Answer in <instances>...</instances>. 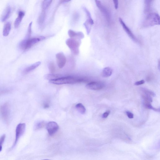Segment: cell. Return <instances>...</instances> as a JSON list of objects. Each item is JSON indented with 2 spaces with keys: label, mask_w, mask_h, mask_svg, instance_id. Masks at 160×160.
Returning a JSON list of instances; mask_svg holds the SVG:
<instances>
[{
  "label": "cell",
  "mask_w": 160,
  "mask_h": 160,
  "mask_svg": "<svg viewBox=\"0 0 160 160\" xmlns=\"http://www.w3.org/2000/svg\"><path fill=\"white\" fill-rule=\"evenodd\" d=\"M87 80L83 78H78L72 77L67 76L63 77L56 79L51 80L49 82L50 83L58 85L75 84L77 83L86 82Z\"/></svg>",
  "instance_id": "1"
},
{
  "label": "cell",
  "mask_w": 160,
  "mask_h": 160,
  "mask_svg": "<svg viewBox=\"0 0 160 160\" xmlns=\"http://www.w3.org/2000/svg\"><path fill=\"white\" fill-rule=\"evenodd\" d=\"M45 38L44 36H40L23 40L20 43L19 47L21 50L25 51L29 49L40 41L44 40Z\"/></svg>",
  "instance_id": "2"
},
{
  "label": "cell",
  "mask_w": 160,
  "mask_h": 160,
  "mask_svg": "<svg viewBox=\"0 0 160 160\" xmlns=\"http://www.w3.org/2000/svg\"><path fill=\"white\" fill-rule=\"evenodd\" d=\"M160 20V16L158 14L155 13H149L146 18L144 25L147 27L159 25Z\"/></svg>",
  "instance_id": "3"
},
{
  "label": "cell",
  "mask_w": 160,
  "mask_h": 160,
  "mask_svg": "<svg viewBox=\"0 0 160 160\" xmlns=\"http://www.w3.org/2000/svg\"><path fill=\"white\" fill-rule=\"evenodd\" d=\"M81 43V41L75 38H70L66 41V44L72 52L75 55H77L79 53V47Z\"/></svg>",
  "instance_id": "4"
},
{
  "label": "cell",
  "mask_w": 160,
  "mask_h": 160,
  "mask_svg": "<svg viewBox=\"0 0 160 160\" xmlns=\"http://www.w3.org/2000/svg\"><path fill=\"white\" fill-rule=\"evenodd\" d=\"M0 116L6 123L9 122L10 118V109L9 104L6 103L0 106Z\"/></svg>",
  "instance_id": "5"
},
{
  "label": "cell",
  "mask_w": 160,
  "mask_h": 160,
  "mask_svg": "<svg viewBox=\"0 0 160 160\" xmlns=\"http://www.w3.org/2000/svg\"><path fill=\"white\" fill-rule=\"evenodd\" d=\"M26 128L25 123H20L17 125L16 129L15 139L13 147L17 144L20 138L25 132Z\"/></svg>",
  "instance_id": "6"
},
{
  "label": "cell",
  "mask_w": 160,
  "mask_h": 160,
  "mask_svg": "<svg viewBox=\"0 0 160 160\" xmlns=\"http://www.w3.org/2000/svg\"><path fill=\"white\" fill-rule=\"evenodd\" d=\"M46 129L48 134L52 136L57 132L59 129V126L55 122H50L47 124Z\"/></svg>",
  "instance_id": "7"
},
{
  "label": "cell",
  "mask_w": 160,
  "mask_h": 160,
  "mask_svg": "<svg viewBox=\"0 0 160 160\" xmlns=\"http://www.w3.org/2000/svg\"><path fill=\"white\" fill-rule=\"evenodd\" d=\"M105 85L102 82H93L89 83L87 84L86 87L89 89L98 90L103 89Z\"/></svg>",
  "instance_id": "8"
},
{
  "label": "cell",
  "mask_w": 160,
  "mask_h": 160,
  "mask_svg": "<svg viewBox=\"0 0 160 160\" xmlns=\"http://www.w3.org/2000/svg\"><path fill=\"white\" fill-rule=\"evenodd\" d=\"M95 1L97 7L106 17L107 22H109L110 20V14L108 9L102 4L100 1Z\"/></svg>",
  "instance_id": "9"
},
{
  "label": "cell",
  "mask_w": 160,
  "mask_h": 160,
  "mask_svg": "<svg viewBox=\"0 0 160 160\" xmlns=\"http://www.w3.org/2000/svg\"><path fill=\"white\" fill-rule=\"evenodd\" d=\"M56 58L58 67L60 69L63 68L67 61V59L64 53L60 52L57 54L56 55Z\"/></svg>",
  "instance_id": "10"
},
{
  "label": "cell",
  "mask_w": 160,
  "mask_h": 160,
  "mask_svg": "<svg viewBox=\"0 0 160 160\" xmlns=\"http://www.w3.org/2000/svg\"><path fill=\"white\" fill-rule=\"evenodd\" d=\"M119 21L122 26L124 29L126 31V32L128 35V36L134 40L135 41H137V40L136 38L134 36V35L133 33L132 32V31L127 26L126 24H125L122 19L121 18H119Z\"/></svg>",
  "instance_id": "11"
},
{
  "label": "cell",
  "mask_w": 160,
  "mask_h": 160,
  "mask_svg": "<svg viewBox=\"0 0 160 160\" xmlns=\"http://www.w3.org/2000/svg\"><path fill=\"white\" fill-rule=\"evenodd\" d=\"M11 13V9L10 7L8 6L3 11L1 16V21L4 22L9 18Z\"/></svg>",
  "instance_id": "12"
},
{
  "label": "cell",
  "mask_w": 160,
  "mask_h": 160,
  "mask_svg": "<svg viewBox=\"0 0 160 160\" xmlns=\"http://www.w3.org/2000/svg\"><path fill=\"white\" fill-rule=\"evenodd\" d=\"M68 34L70 38H74L77 37L78 39H83L84 37V34L81 32H75L72 30H69L68 32Z\"/></svg>",
  "instance_id": "13"
},
{
  "label": "cell",
  "mask_w": 160,
  "mask_h": 160,
  "mask_svg": "<svg viewBox=\"0 0 160 160\" xmlns=\"http://www.w3.org/2000/svg\"><path fill=\"white\" fill-rule=\"evenodd\" d=\"M41 62L40 61L37 62L34 64L31 65L24 69L23 71V73L24 74H26L29 73L30 72L32 71L34 69L37 68L40 65Z\"/></svg>",
  "instance_id": "14"
},
{
  "label": "cell",
  "mask_w": 160,
  "mask_h": 160,
  "mask_svg": "<svg viewBox=\"0 0 160 160\" xmlns=\"http://www.w3.org/2000/svg\"><path fill=\"white\" fill-rule=\"evenodd\" d=\"M25 15V13L22 11H20L18 13V17L16 19L14 23L15 27L17 28L19 26L22 22L23 17Z\"/></svg>",
  "instance_id": "15"
},
{
  "label": "cell",
  "mask_w": 160,
  "mask_h": 160,
  "mask_svg": "<svg viewBox=\"0 0 160 160\" xmlns=\"http://www.w3.org/2000/svg\"><path fill=\"white\" fill-rule=\"evenodd\" d=\"M113 70L112 68L110 67L104 68L102 72V75L103 77L107 78L109 77L112 75Z\"/></svg>",
  "instance_id": "16"
},
{
  "label": "cell",
  "mask_w": 160,
  "mask_h": 160,
  "mask_svg": "<svg viewBox=\"0 0 160 160\" xmlns=\"http://www.w3.org/2000/svg\"><path fill=\"white\" fill-rule=\"evenodd\" d=\"M11 29V25L9 22H7L3 27V35L4 36H8Z\"/></svg>",
  "instance_id": "17"
},
{
  "label": "cell",
  "mask_w": 160,
  "mask_h": 160,
  "mask_svg": "<svg viewBox=\"0 0 160 160\" xmlns=\"http://www.w3.org/2000/svg\"><path fill=\"white\" fill-rule=\"evenodd\" d=\"M62 75L60 74H47L44 76V78L47 80H51L56 79L63 77Z\"/></svg>",
  "instance_id": "18"
},
{
  "label": "cell",
  "mask_w": 160,
  "mask_h": 160,
  "mask_svg": "<svg viewBox=\"0 0 160 160\" xmlns=\"http://www.w3.org/2000/svg\"><path fill=\"white\" fill-rule=\"evenodd\" d=\"M83 9L86 14L87 17V21L91 25H93L94 24L92 18L91 14H90L89 11L85 7H83Z\"/></svg>",
  "instance_id": "19"
},
{
  "label": "cell",
  "mask_w": 160,
  "mask_h": 160,
  "mask_svg": "<svg viewBox=\"0 0 160 160\" xmlns=\"http://www.w3.org/2000/svg\"><path fill=\"white\" fill-rule=\"evenodd\" d=\"M52 1L46 0L43 1L42 3L41 8L42 11H45L50 6Z\"/></svg>",
  "instance_id": "20"
},
{
  "label": "cell",
  "mask_w": 160,
  "mask_h": 160,
  "mask_svg": "<svg viewBox=\"0 0 160 160\" xmlns=\"http://www.w3.org/2000/svg\"><path fill=\"white\" fill-rule=\"evenodd\" d=\"M76 108L81 114H83L86 112V109L84 106L81 103H79L75 106Z\"/></svg>",
  "instance_id": "21"
},
{
  "label": "cell",
  "mask_w": 160,
  "mask_h": 160,
  "mask_svg": "<svg viewBox=\"0 0 160 160\" xmlns=\"http://www.w3.org/2000/svg\"><path fill=\"white\" fill-rule=\"evenodd\" d=\"M46 123L44 121H39L34 125V130H38L41 129L44 127Z\"/></svg>",
  "instance_id": "22"
},
{
  "label": "cell",
  "mask_w": 160,
  "mask_h": 160,
  "mask_svg": "<svg viewBox=\"0 0 160 160\" xmlns=\"http://www.w3.org/2000/svg\"><path fill=\"white\" fill-rule=\"evenodd\" d=\"M46 13L45 11H42L38 19V22L40 24H42L44 22L46 17Z\"/></svg>",
  "instance_id": "23"
},
{
  "label": "cell",
  "mask_w": 160,
  "mask_h": 160,
  "mask_svg": "<svg viewBox=\"0 0 160 160\" xmlns=\"http://www.w3.org/2000/svg\"><path fill=\"white\" fill-rule=\"evenodd\" d=\"M143 97L145 100V104L151 103L153 102L152 98L151 96L145 95L143 96Z\"/></svg>",
  "instance_id": "24"
},
{
  "label": "cell",
  "mask_w": 160,
  "mask_h": 160,
  "mask_svg": "<svg viewBox=\"0 0 160 160\" xmlns=\"http://www.w3.org/2000/svg\"><path fill=\"white\" fill-rule=\"evenodd\" d=\"M83 25L85 26L86 30L87 33L89 35L91 30V27L92 25L87 22L86 21L83 24Z\"/></svg>",
  "instance_id": "25"
},
{
  "label": "cell",
  "mask_w": 160,
  "mask_h": 160,
  "mask_svg": "<svg viewBox=\"0 0 160 160\" xmlns=\"http://www.w3.org/2000/svg\"><path fill=\"white\" fill-rule=\"evenodd\" d=\"M32 22H31L29 24L28 28V32L26 35V39H29L31 36V33H32Z\"/></svg>",
  "instance_id": "26"
},
{
  "label": "cell",
  "mask_w": 160,
  "mask_h": 160,
  "mask_svg": "<svg viewBox=\"0 0 160 160\" xmlns=\"http://www.w3.org/2000/svg\"><path fill=\"white\" fill-rule=\"evenodd\" d=\"M142 90L143 91L145 94V95L151 96H155V93L153 92L150 91V90L144 89H143Z\"/></svg>",
  "instance_id": "27"
},
{
  "label": "cell",
  "mask_w": 160,
  "mask_h": 160,
  "mask_svg": "<svg viewBox=\"0 0 160 160\" xmlns=\"http://www.w3.org/2000/svg\"><path fill=\"white\" fill-rule=\"evenodd\" d=\"M145 12H148L150 9L151 1H145Z\"/></svg>",
  "instance_id": "28"
},
{
  "label": "cell",
  "mask_w": 160,
  "mask_h": 160,
  "mask_svg": "<svg viewBox=\"0 0 160 160\" xmlns=\"http://www.w3.org/2000/svg\"><path fill=\"white\" fill-rule=\"evenodd\" d=\"M145 106L149 109L153 110L154 111H157V112H158V111H159V109H157L155 108L152 106L151 105V103L145 104Z\"/></svg>",
  "instance_id": "29"
},
{
  "label": "cell",
  "mask_w": 160,
  "mask_h": 160,
  "mask_svg": "<svg viewBox=\"0 0 160 160\" xmlns=\"http://www.w3.org/2000/svg\"><path fill=\"white\" fill-rule=\"evenodd\" d=\"M5 138V135L3 134L0 138V152H1L2 149V145L4 142Z\"/></svg>",
  "instance_id": "30"
},
{
  "label": "cell",
  "mask_w": 160,
  "mask_h": 160,
  "mask_svg": "<svg viewBox=\"0 0 160 160\" xmlns=\"http://www.w3.org/2000/svg\"><path fill=\"white\" fill-rule=\"evenodd\" d=\"M9 91L10 90L8 89L3 88H0V95L8 93Z\"/></svg>",
  "instance_id": "31"
},
{
  "label": "cell",
  "mask_w": 160,
  "mask_h": 160,
  "mask_svg": "<svg viewBox=\"0 0 160 160\" xmlns=\"http://www.w3.org/2000/svg\"><path fill=\"white\" fill-rule=\"evenodd\" d=\"M50 69L51 72L52 73L55 71V65L53 63H52L50 64Z\"/></svg>",
  "instance_id": "32"
},
{
  "label": "cell",
  "mask_w": 160,
  "mask_h": 160,
  "mask_svg": "<svg viewBox=\"0 0 160 160\" xmlns=\"http://www.w3.org/2000/svg\"><path fill=\"white\" fill-rule=\"evenodd\" d=\"M127 116L130 119H133L134 116L132 113L129 111H127L126 112Z\"/></svg>",
  "instance_id": "33"
},
{
  "label": "cell",
  "mask_w": 160,
  "mask_h": 160,
  "mask_svg": "<svg viewBox=\"0 0 160 160\" xmlns=\"http://www.w3.org/2000/svg\"><path fill=\"white\" fill-rule=\"evenodd\" d=\"M110 113V110H107L105 113H104L102 115V118L103 119H106L107 117L109 115Z\"/></svg>",
  "instance_id": "34"
},
{
  "label": "cell",
  "mask_w": 160,
  "mask_h": 160,
  "mask_svg": "<svg viewBox=\"0 0 160 160\" xmlns=\"http://www.w3.org/2000/svg\"><path fill=\"white\" fill-rule=\"evenodd\" d=\"M145 82L144 80H142L141 81H138L135 82L134 83V85L136 86L142 85L144 84L145 83Z\"/></svg>",
  "instance_id": "35"
},
{
  "label": "cell",
  "mask_w": 160,
  "mask_h": 160,
  "mask_svg": "<svg viewBox=\"0 0 160 160\" xmlns=\"http://www.w3.org/2000/svg\"><path fill=\"white\" fill-rule=\"evenodd\" d=\"M114 7L116 9H117L118 7V5H119V1L117 0H114L113 1Z\"/></svg>",
  "instance_id": "36"
},
{
  "label": "cell",
  "mask_w": 160,
  "mask_h": 160,
  "mask_svg": "<svg viewBox=\"0 0 160 160\" xmlns=\"http://www.w3.org/2000/svg\"><path fill=\"white\" fill-rule=\"evenodd\" d=\"M44 108L47 109L50 107L49 104L48 102H46L44 103L43 105Z\"/></svg>",
  "instance_id": "37"
},
{
  "label": "cell",
  "mask_w": 160,
  "mask_h": 160,
  "mask_svg": "<svg viewBox=\"0 0 160 160\" xmlns=\"http://www.w3.org/2000/svg\"></svg>",
  "instance_id": "38"
},
{
  "label": "cell",
  "mask_w": 160,
  "mask_h": 160,
  "mask_svg": "<svg viewBox=\"0 0 160 160\" xmlns=\"http://www.w3.org/2000/svg\"><path fill=\"white\" fill-rule=\"evenodd\" d=\"M48 160V159H44V160Z\"/></svg>",
  "instance_id": "39"
}]
</instances>
